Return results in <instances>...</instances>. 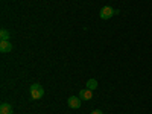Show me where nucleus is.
Returning a JSON list of instances; mask_svg holds the SVG:
<instances>
[{"label": "nucleus", "mask_w": 152, "mask_h": 114, "mask_svg": "<svg viewBox=\"0 0 152 114\" xmlns=\"http://www.w3.org/2000/svg\"><path fill=\"white\" fill-rule=\"evenodd\" d=\"M67 104H69L70 108L78 110V108L81 107V97H79V96H70L69 100H67Z\"/></svg>", "instance_id": "nucleus-3"}, {"label": "nucleus", "mask_w": 152, "mask_h": 114, "mask_svg": "<svg viewBox=\"0 0 152 114\" xmlns=\"http://www.w3.org/2000/svg\"><path fill=\"white\" fill-rule=\"evenodd\" d=\"M0 114H12V107L9 104H2L0 105Z\"/></svg>", "instance_id": "nucleus-6"}, {"label": "nucleus", "mask_w": 152, "mask_h": 114, "mask_svg": "<svg viewBox=\"0 0 152 114\" xmlns=\"http://www.w3.org/2000/svg\"><path fill=\"white\" fill-rule=\"evenodd\" d=\"M90 114H104L102 111H100V110H94V111H91Z\"/></svg>", "instance_id": "nucleus-9"}, {"label": "nucleus", "mask_w": 152, "mask_h": 114, "mask_svg": "<svg viewBox=\"0 0 152 114\" xmlns=\"http://www.w3.org/2000/svg\"><path fill=\"white\" fill-rule=\"evenodd\" d=\"M87 88H88V90H96V88H97V81L96 79H88L87 81Z\"/></svg>", "instance_id": "nucleus-8"}, {"label": "nucleus", "mask_w": 152, "mask_h": 114, "mask_svg": "<svg viewBox=\"0 0 152 114\" xmlns=\"http://www.w3.org/2000/svg\"><path fill=\"white\" fill-rule=\"evenodd\" d=\"M9 38H11V32L9 31H6V29L0 31V40L2 41H9Z\"/></svg>", "instance_id": "nucleus-7"}, {"label": "nucleus", "mask_w": 152, "mask_h": 114, "mask_svg": "<svg viewBox=\"0 0 152 114\" xmlns=\"http://www.w3.org/2000/svg\"><path fill=\"white\" fill-rule=\"evenodd\" d=\"M11 50H12V44L9 41H2L0 43V52L2 53H8V52H11Z\"/></svg>", "instance_id": "nucleus-5"}, {"label": "nucleus", "mask_w": 152, "mask_h": 114, "mask_svg": "<svg viewBox=\"0 0 152 114\" xmlns=\"http://www.w3.org/2000/svg\"><path fill=\"white\" fill-rule=\"evenodd\" d=\"M31 96L32 99L38 100V99H41L44 96V88L40 85V84H32L31 85Z\"/></svg>", "instance_id": "nucleus-1"}, {"label": "nucleus", "mask_w": 152, "mask_h": 114, "mask_svg": "<svg viewBox=\"0 0 152 114\" xmlns=\"http://www.w3.org/2000/svg\"><path fill=\"white\" fill-rule=\"evenodd\" d=\"M117 11H114L111 6H104L102 9H100V12H99V15H100V18L102 20H108V18H111L114 14H116Z\"/></svg>", "instance_id": "nucleus-2"}, {"label": "nucleus", "mask_w": 152, "mask_h": 114, "mask_svg": "<svg viewBox=\"0 0 152 114\" xmlns=\"http://www.w3.org/2000/svg\"><path fill=\"white\" fill-rule=\"evenodd\" d=\"M79 97H81V100H90L93 97V91L88 90V88H84V90L79 91Z\"/></svg>", "instance_id": "nucleus-4"}]
</instances>
